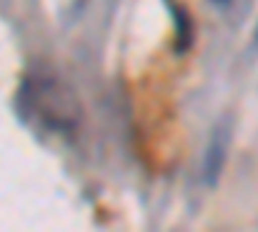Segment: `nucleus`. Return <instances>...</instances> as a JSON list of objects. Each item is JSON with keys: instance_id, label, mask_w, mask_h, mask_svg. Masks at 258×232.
Here are the masks:
<instances>
[{"instance_id": "obj_1", "label": "nucleus", "mask_w": 258, "mask_h": 232, "mask_svg": "<svg viewBox=\"0 0 258 232\" xmlns=\"http://www.w3.org/2000/svg\"><path fill=\"white\" fill-rule=\"evenodd\" d=\"M232 134H235L232 114H225L214 121L209 142H207V152H204V168H202V178L207 188H214L222 178V171L230 158V147H232Z\"/></svg>"}, {"instance_id": "obj_2", "label": "nucleus", "mask_w": 258, "mask_h": 232, "mask_svg": "<svg viewBox=\"0 0 258 232\" xmlns=\"http://www.w3.org/2000/svg\"><path fill=\"white\" fill-rule=\"evenodd\" d=\"M168 8H170V13H173V18H176V41H178V49L183 52V49H188L191 36H194L191 16H188V11L183 6L173 3V0H168Z\"/></svg>"}, {"instance_id": "obj_3", "label": "nucleus", "mask_w": 258, "mask_h": 232, "mask_svg": "<svg viewBox=\"0 0 258 232\" xmlns=\"http://www.w3.org/2000/svg\"><path fill=\"white\" fill-rule=\"evenodd\" d=\"M238 3L250 6L248 0H212V6H214V8L222 11V13H230V16H238ZM238 18H240V16H238Z\"/></svg>"}, {"instance_id": "obj_4", "label": "nucleus", "mask_w": 258, "mask_h": 232, "mask_svg": "<svg viewBox=\"0 0 258 232\" xmlns=\"http://www.w3.org/2000/svg\"><path fill=\"white\" fill-rule=\"evenodd\" d=\"M253 44H255V49H258V24H255V29H253Z\"/></svg>"}]
</instances>
